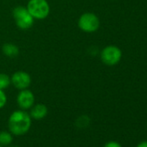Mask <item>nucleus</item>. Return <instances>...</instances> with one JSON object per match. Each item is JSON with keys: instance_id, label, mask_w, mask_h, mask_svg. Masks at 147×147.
<instances>
[{"instance_id": "obj_1", "label": "nucleus", "mask_w": 147, "mask_h": 147, "mask_svg": "<svg viewBox=\"0 0 147 147\" xmlns=\"http://www.w3.org/2000/svg\"><path fill=\"white\" fill-rule=\"evenodd\" d=\"M32 125L30 113L22 109L12 112L8 119V128L13 136H23L26 134Z\"/></svg>"}, {"instance_id": "obj_2", "label": "nucleus", "mask_w": 147, "mask_h": 147, "mask_svg": "<svg viewBox=\"0 0 147 147\" xmlns=\"http://www.w3.org/2000/svg\"><path fill=\"white\" fill-rule=\"evenodd\" d=\"M12 17L15 24L22 30H28L34 25L35 19L30 15L26 6L18 5L12 11Z\"/></svg>"}, {"instance_id": "obj_3", "label": "nucleus", "mask_w": 147, "mask_h": 147, "mask_svg": "<svg viewBox=\"0 0 147 147\" xmlns=\"http://www.w3.org/2000/svg\"><path fill=\"white\" fill-rule=\"evenodd\" d=\"M26 8L35 20H43L50 13V5L47 0H29Z\"/></svg>"}, {"instance_id": "obj_4", "label": "nucleus", "mask_w": 147, "mask_h": 147, "mask_svg": "<svg viewBox=\"0 0 147 147\" xmlns=\"http://www.w3.org/2000/svg\"><path fill=\"white\" fill-rule=\"evenodd\" d=\"M79 29L86 33H94L100 28V22L98 16L94 12H85L78 19Z\"/></svg>"}, {"instance_id": "obj_5", "label": "nucleus", "mask_w": 147, "mask_h": 147, "mask_svg": "<svg viewBox=\"0 0 147 147\" xmlns=\"http://www.w3.org/2000/svg\"><path fill=\"white\" fill-rule=\"evenodd\" d=\"M122 58L121 49L115 45L106 46L100 52V60L107 66L117 65Z\"/></svg>"}, {"instance_id": "obj_6", "label": "nucleus", "mask_w": 147, "mask_h": 147, "mask_svg": "<svg viewBox=\"0 0 147 147\" xmlns=\"http://www.w3.org/2000/svg\"><path fill=\"white\" fill-rule=\"evenodd\" d=\"M11 85L18 90L29 88L32 82L30 74L23 70H18L13 73L11 76Z\"/></svg>"}, {"instance_id": "obj_7", "label": "nucleus", "mask_w": 147, "mask_h": 147, "mask_svg": "<svg viewBox=\"0 0 147 147\" xmlns=\"http://www.w3.org/2000/svg\"><path fill=\"white\" fill-rule=\"evenodd\" d=\"M36 102V97L34 93L29 88L19 90L17 96V104L19 109L28 111L30 110Z\"/></svg>"}, {"instance_id": "obj_8", "label": "nucleus", "mask_w": 147, "mask_h": 147, "mask_svg": "<svg viewBox=\"0 0 147 147\" xmlns=\"http://www.w3.org/2000/svg\"><path fill=\"white\" fill-rule=\"evenodd\" d=\"M49 110L46 105L38 103V104H34V106L30 109V115L32 119L36 120H40L44 119L48 115Z\"/></svg>"}, {"instance_id": "obj_9", "label": "nucleus", "mask_w": 147, "mask_h": 147, "mask_svg": "<svg viewBox=\"0 0 147 147\" xmlns=\"http://www.w3.org/2000/svg\"><path fill=\"white\" fill-rule=\"evenodd\" d=\"M2 51H3L4 55L9 58H15L20 53L19 48L16 44L11 43V42L5 43L2 47Z\"/></svg>"}, {"instance_id": "obj_10", "label": "nucleus", "mask_w": 147, "mask_h": 147, "mask_svg": "<svg viewBox=\"0 0 147 147\" xmlns=\"http://www.w3.org/2000/svg\"><path fill=\"white\" fill-rule=\"evenodd\" d=\"M13 142V134L9 131H0V145L5 147L9 146Z\"/></svg>"}, {"instance_id": "obj_11", "label": "nucleus", "mask_w": 147, "mask_h": 147, "mask_svg": "<svg viewBox=\"0 0 147 147\" xmlns=\"http://www.w3.org/2000/svg\"><path fill=\"white\" fill-rule=\"evenodd\" d=\"M11 85V76L7 74L0 73V89L5 90Z\"/></svg>"}, {"instance_id": "obj_12", "label": "nucleus", "mask_w": 147, "mask_h": 147, "mask_svg": "<svg viewBox=\"0 0 147 147\" xmlns=\"http://www.w3.org/2000/svg\"><path fill=\"white\" fill-rule=\"evenodd\" d=\"M6 103H7V95L5 90L0 89V109L4 108Z\"/></svg>"}, {"instance_id": "obj_13", "label": "nucleus", "mask_w": 147, "mask_h": 147, "mask_svg": "<svg viewBox=\"0 0 147 147\" xmlns=\"http://www.w3.org/2000/svg\"><path fill=\"white\" fill-rule=\"evenodd\" d=\"M104 147H122V145L117 141H108L105 144Z\"/></svg>"}, {"instance_id": "obj_14", "label": "nucleus", "mask_w": 147, "mask_h": 147, "mask_svg": "<svg viewBox=\"0 0 147 147\" xmlns=\"http://www.w3.org/2000/svg\"><path fill=\"white\" fill-rule=\"evenodd\" d=\"M136 147H147V141H141Z\"/></svg>"}, {"instance_id": "obj_15", "label": "nucleus", "mask_w": 147, "mask_h": 147, "mask_svg": "<svg viewBox=\"0 0 147 147\" xmlns=\"http://www.w3.org/2000/svg\"><path fill=\"white\" fill-rule=\"evenodd\" d=\"M8 147H20V146H18V145H9Z\"/></svg>"}, {"instance_id": "obj_16", "label": "nucleus", "mask_w": 147, "mask_h": 147, "mask_svg": "<svg viewBox=\"0 0 147 147\" xmlns=\"http://www.w3.org/2000/svg\"><path fill=\"white\" fill-rule=\"evenodd\" d=\"M0 147H3V146H1V145H0Z\"/></svg>"}]
</instances>
